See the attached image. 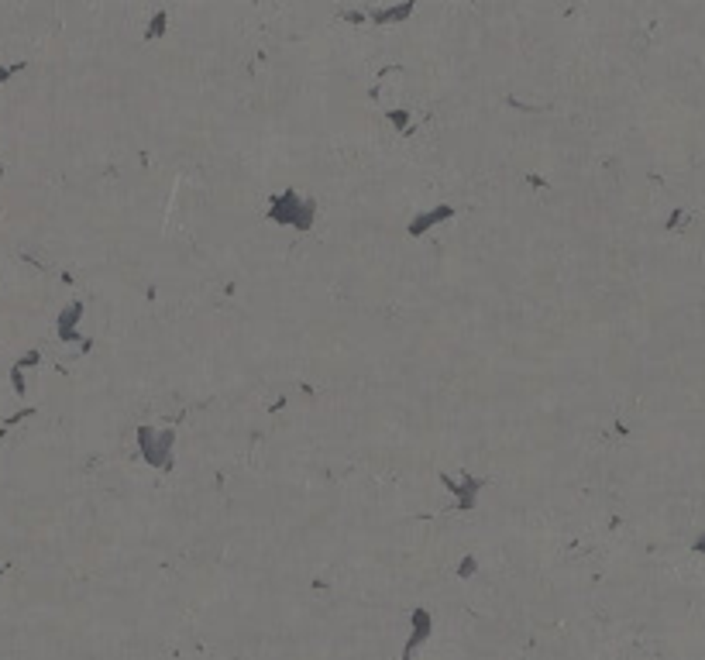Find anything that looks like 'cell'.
<instances>
[{"instance_id":"1","label":"cell","mask_w":705,"mask_h":660,"mask_svg":"<svg viewBox=\"0 0 705 660\" xmlns=\"http://www.w3.org/2000/svg\"><path fill=\"white\" fill-rule=\"evenodd\" d=\"M21 69H24L21 62H17V66H0V83H7V80H10L14 73H21Z\"/></svg>"},{"instance_id":"2","label":"cell","mask_w":705,"mask_h":660,"mask_svg":"<svg viewBox=\"0 0 705 660\" xmlns=\"http://www.w3.org/2000/svg\"><path fill=\"white\" fill-rule=\"evenodd\" d=\"M695 551H699V554H705V533H702V540L695 544Z\"/></svg>"},{"instance_id":"3","label":"cell","mask_w":705,"mask_h":660,"mask_svg":"<svg viewBox=\"0 0 705 660\" xmlns=\"http://www.w3.org/2000/svg\"><path fill=\"white\" fill-rule=\"evenodd\" d=\"M0 574H3V564H0Z\"/></svg>"}]
</instances>
